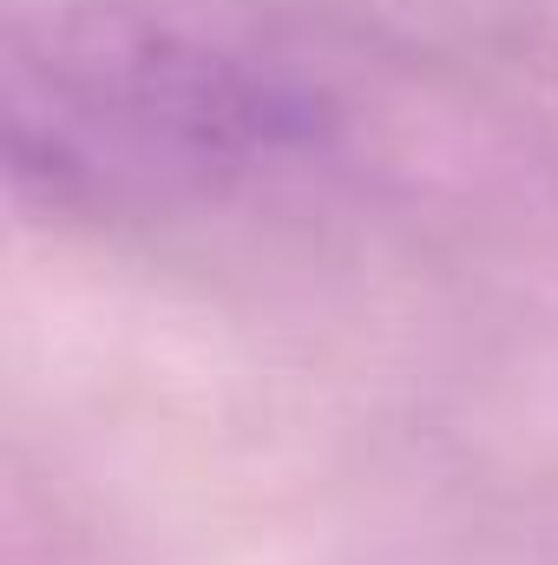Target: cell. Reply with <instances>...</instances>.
Instances as JSON below:
<instances>
[{"instance_id": "6da1fadb", "label": "cell", "mask_w": 558, "mask_h": 565, "mask_svg": "<svg viewBox=\"0 0 558 565\" xmlns=\"http://www.w3.org/2000/svg\"><path fill=\"white\" fill-rule=\"evenodd\" d=\"M13 178L73 198L79 151L106 139L158 171L230 178L335 132L322 86L171 20L151 0H66L13 40Z\"/></svg>"}]
</instances>
